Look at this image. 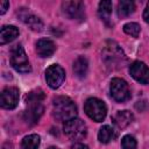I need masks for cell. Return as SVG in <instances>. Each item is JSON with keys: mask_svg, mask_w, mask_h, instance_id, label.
Returning a JSON list of instances; mask_svg holds the SVG:
<instances>
[{"mask_svg": "<svg viewBox=\"0 0 149 149\" xmlns=\"http://www.w3.org/2000/svg\"><path fill=\"white\" fill-rule=\"evenodd\" d=\"M44 92L41 88L33 90L26 97V109L23 112V118L29 125H35L38 122L40 118L44 112L43 106Z\"/></svg>", "mask_w": 149, "mask_h": 149, "instance_id": "obj_1", "label": "cell"}, {"mask_svg": "<svg viewBox=\"0 0 149 149\" xmlns=\"http://www.w3.org/2000/svg\"><path fill=\"white\" fill-rule=\"evenodd\" d=\"M101 58L105 65L112 70H116L122 68L126 62L127 57L120 45L114 41H106L102 49H101Z\"/></svg>", "mask_w": 149, "mask_h": 149, "instance_id": "obj_2", "label": "cell"}, {"mask_svg": "<svg viewBox=\"0 0 149 149\" xmlns=\"http://www.w3.org/2000/svg\"><path fill=\"white\" fill-rule=\"evenodd\" d=\"M52 115L57 121L66 122L77 115L76 104L65 95L56 97L52 101Z\"/></svg>", "mask_w": 149, "mask_h": 149, "instance_id": "obj_3", "label": "cell"}, {"mask_svg": "<svg viewBox=\"0 0 149 149\" xmlns=\"http://www.w3.org/2000/svg\"><path fill=\"white\" fill-rule=\"evenodd\" d=\"M84 111L86 115L95 122H101L107 114L105 102L98 98H88L84 104Z\"/></svg>", "mask_w": 149, "mask_h": 149, "instance_id": "obj_4", "label": "cell"}, {"mask_svg": "<svg viewBox=\"0 0 149 149\" xmlns=\"http://www.w3.org/2000/svg\"><path fill=\"white\" fill-rule=\"evenodd\" d=\"M9 61H10V65L17 72L28 73L31 70V68L29 65L28 57L26 55V51H24V49H23V47L21 44H16V45H14L12 48Z\"/></svg>", "mask_w": 149, "mask_h": 149, "instance_id": "obj_5", "label": "cell"}, {"mask_svg": "<svg viewBox=\"0 0 149 149\" xmlns=\"http://www.w3.org/2000/svg\"><path fill=\"white\" fill-rule=\"evenodd\" d=\"M64 134L72 141H79L83 140L87 134V127L84 121H81L78 118H73L66 122H64L63 126Z\"/></svg>", "mask_w": 149, "mask_h": 149, "instance_id": "obj_6", "label": "cell"}, {"mask_svg": "<svg viewBox=\"0 0 149 149\" xmlns=\"http://www.w3.org/2000/svg\"><path fill=\"white\" fill-rule=\"evenodd\" d=\"M109 91L112 98L118 102H125L130 98V91L128 84L121 78H113L111 80Z\"/></svg>", "mask_w": 149, "mask_h": 149, "instance_id": "obj_7", "label": "cell"}, {"mask_svg": "<svg viewBox=\"0 0 149 149\" xmlns=\"http://www.w3.org/2000/svg\"><path fill=\"white\" fill-rule=\"evenodd\" d=\"M65 79V71L58 64H51L45 70V80L49 87L56 90L58 88Z\"/></svg>", "mask_w": 149, "mask_h": 149, "instance_id": "obj_8", "label": "cell"}, {"mask_svg": "<svg viewBox=\"0 0 149 149\" xmlns=\"http://www.w3.org/2000/svg\"><path fill=\"white\" fill-rule=\"evenodd\" d=\"M62 10L65 16L71 20H84L85 19V7L81 1H64L62 3Z\"/></svg>", "mask_w": 149, "mask_h": 149, "instance_id": "obj_9", "label": "cell"}, {"mask_svg": "<svg viewBox=\"0 0 149 149\" xmlns=\"http://www.w3.org/2000/svg\"><path fill=\"white\" fill-rule=\"evenodd\" d=\"M20 92L16 87H6L1 92L0 105L5 109H14L19 102Z\"/></svg>", "mask_w": 149, "mask_h": 149, "instance_id": "obj_10", "label": "cell"}, {"mask_svg": "<svg viewBox=\"0 0 149 149\" xmlns=\"http://www.w3.org/2000/svg\"><path fill=\"white\" fill-rule=\"evenodd\" d=\"M130 76L141 84H149V68L140 61L133 62L129 66Z\"/></svg>", "mask_w": 149, "mask_h": 149, "instance_id": "obj_11", "label": "cell"}, {"mask_svg": "<svg viewBox=\"0 0 149 149\" xmlns=\"http://www.w3.org/2000/svg\"><path fill=\"white\" fill-rule=\"evenodd\" d=\"M17 14H19L21 21L24 22L31 30H34V31H41L42 30V28H43L42 20L38 16L34 15L33 13H30L27 8H21Z\"/></svg>", "mask_w": 149, "mask_h": 149, "instance_id": "obj_12", "label": "cell"}, {"mask_svg": "<svg viewBox=\"0 0 149 149\" xmlns=\"http://www.w3.org/2000/svg\"><path fill=\"white\" fill-rule=\"evenodd\" d=\"M56 51L55 43L49 38H41L36 42V52L41 58H48Z\"/></svg>", "mask_w": 149, "mask_h": 149, "instance_id": "obj_13", "label": "cell"}, {"mask_svg": "<svg viewBox=\"0 0 149 149\" xmlns=\"http://www.w3.org/2000/svg\"><path fill=\"white\" fill-rule=\"evenodd\" d=\"M134 120V115L132 112L129 111H118L113 116H112V121L113 123L120 128V129H123L126 128L127 126H129Z\"/></svg>", "mask_w": 149, "mask_h": 149, "instance_id": "obj_14", "label": "cell"}, {"mask_svg": "<svg viewBox=\"0 0 149 149\" xmlns=\"http://www.w3.org/2000/svg\"><path fill=\"white\" fill-rule=\"evenodd\" d=\"M19 36V29L15 26H3L0 30V44H6L14 41Z\"/></svg>", "mask_w": 149, "mask_h": 149, "instance_id": "obj_15", "label": "cell"}, {"mask_svg": "<svg viewBox=\"0 0 149 149\" xmlns=\"http://www.w3.org/2000/svg\"><path fill=\"white\" fill-rule=\"evenodd\" d=\"M112 8H113V3L109 0H102V1L99 2V9H98L99 17L106 24H109V22H111Z\"/></svg>", "mask_w": 149, "mask_h": 149, "instance_id": "obj_16", "label": "cell"}, {"mask_svg": "<svg viewBox=\"0 0 149 149\" xmlns=\"http://www.w3.org/2000/svg\"><path fill=\"white\" fill-rule=\"evenodd\" d=\"M87 70H88V62L84 56H79L77 57V59L73 62V72L74 74L83 79L86 77L87 74Z\"/></svg>", "mask_w": 149, "mask_h": 149, "instance_id": "obj_17", "label": "cell"}, {"mask_svg": "<svg viewBox=\"0 0 149 149\" xmlns=\"http://www.w3.org/2000/svg\"><path fill=\"white\" fill-rule=\"evenodd\" d=\"M115 137H116V132H115L114 128H112L111 126L105 125V126H102V127L99 129L98 140H99L101 143H109V142L113 141Z\"/></svg>", "mask_w": 149, "mask_h": 149, "instance_id": "obj_18", "label": "cell"}, {"mask_svg": "<svg viewBox=\"0 0 149 149\" xmlns=\"http://www.w3.org/2000/svg\"><path fill=\"white\" fill-rule=\"evenodd\" d=\"M135 10V3L130 0H122L118 3V15L119 17L123 19L133 14Z\"/></svg>", "mask_w": 149, "mask_h": 149, "instance_id": "obj_19", "label": "cell"}, {"mask_svg": "<svg viewBox=\"0 0 149 149\" xmlns=\"http://www.w3.org/2000/svg\"><path fill=\"white\" fill-rule=\"evenodd\" d=\"M41 137L37 134H30L23 137L21 142V149H38Z\"/></svg>", "mask_w": 149, "mask_h": 149, "instance_id": "obj_20", "label": "cell"}, {"mask_svg": "<svg viewBox=\"0 0 149 149\" xmlns=\"http://www.w3.org/2000/svg\"><path fill=\"white\" fill-rule=\"evenodd\" d=\"M123 31L128 35H130L132 37H139L140 35V31H141V27L140 24L135 23V22H129V23H126L123 26Z\"/></svg>", "mask_w": 149, "mask_h": 149, "instance_id": "obj_21", "label": "cell"}, {"mask_svg": "<svg viewBox=\"0 0 149 149\" xmlns=\"http://www.w3.org/2000/svg\"><path fill=\"white\" fill-rule=\"evenodd\" d=\"M121 147H122V149H136L137 143H136V140L134 139V136L125 135L121 140Z\"/></svg>", "mask_w": 149, "mask_h": 149, "instance_id": "obj_22", "label": "cell"}, {"mask_svg": "<svg viewBox=\"0 0 149 149\" xmlns=\"http://www.w3.org/2000/svg\"><path fill=\"white\" fill-rule=\"evenodd\" d=\"M8 7H9V2L8 1H6V0L0 1V14L3 15L6 13V10L8 9Z\"/></svg>", "mask_w": 149, "mask_h": 149, "instance_id": "obj_23", "label": "cell"}, {"mask_svg": "<svg viewBox=\"0 0 149 149\" xmlns=\"http://www.w3.org/2000/svg\"><path fill=\"white\" fill-rule=\"evenodd\" d=\"M143 20H144L147 23H149V2H148L147 7H146V9H144V12H143Z\"/></svg>", "mask_w": 149, "mask_h": 149, "instance_id": "obj_24", "label": "cell"}, {"mask_svg": "<svg viewBox=\"0 0 149 149\" xmlns=\"http://www.w3.org/2000/svg\"><path fill=\"white\" fill-rule=\"evenodd\" d=\"M71 149H88V147L84 143H74Z\"/></svg>", "mask_w": 149, "mask_h": 149, "instance_id": "obj_25", "label": "cell"}, {"mask_svg": "<svg viewBox=\"0 0 149 149\" xmlns=\"http://www.w3.org/2000/svg\"><path fill=\"white\" fill-rule=\"evenodd\" d=\"M48 149H58V148H57V147H49Z\"/></svg>", "mask_w": 149, "mask_h": 149, "instance_id": "obj_26", "label": "cell"}]
</instances>
